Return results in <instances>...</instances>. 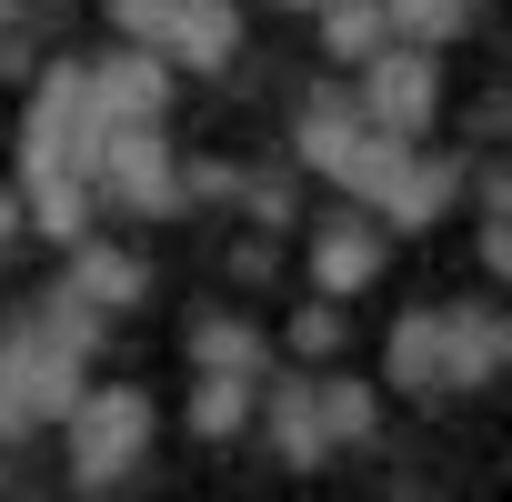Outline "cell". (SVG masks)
<instances>
[{
  "label": "cell",
  "instance_id": "cell-9",
  "mask_svg": "<svg viewBox=\"0 0 512 502\" xmlns=\"http://www.w3.org/2000/svg\"><path fill=\"white\" fill-rule=\"evenodd\" d=\"M502 352H512V332H502V312H492V302L442 312V382H452V392L492 382V372H502Z\"/></svg>",
  "mask_w": 512,
  "mask_h": 502
},
{
  "label": "cell",
  "instance_id": "cell-1",
  "mask_svg": "<svg viewBox=\"0 0 512 502\" xmlns=\"http://www.w3.org/2000/svg\"><path fill=\"white\" fill-rule=\"evenodd\" d=\"M91 322L71 292H51V312H31L11 342H0V392H11V422H61L81 402V362H91Z\"/></svg>",
  "mask_w": 512,
  "mask_h": 502
},
{
  "label": "cell",
  "instance_id": "cell-12",
  "mask_svg": "<svg viewBox=\"0 0 512 502\" xmlns=\"http://www.w3.org/2000/svg\"><path fill=\"white\" fill-rule=\"evenodd\" d=\"M272 442H282V462H292V472H312V462L332 452V432H322V402H312V382H272Z\"/></svg>",
  "mask_w": 512,
  "mask_h": 502
},
{
  "label": "cell",
  "instance_id": "cell-6",
  "mask_svg": "<svg viewBox=\"0 0 512 502\" xmlns=\"http://www.w3.org/2000/svg\"><path fill=\"white\" fill-rule=\"evenodd\" d=\"M161 111H171V61L151 41L91 61V121H161Z\"/></svg>",
  "mask_w": 512,
  "mask_h": 502
},
{
  "label": "cell",
  "instance_id": "cell-4",
  "mask_svg": "<svg viewBox=\"0 0 512 502\" xmlns=\"http://www.w3.org/2000/svg\"><path fill=\"white\" fill-rule=\"evenodd\" d=\"M372 131H392V141H422L432 131V111H442V61L422 51V41H382L372 61H362V101H352Z\"/></svg>",
  "mask_w": 512,
  "mask_h": 502
},
{
  "label": "cell",
  "instance_id": "cell-20",
  "mask_svg": "<svg viewBox=\"0 0 512 502\" xmlns=\"http://www.w3.org/2000/svg\"><path fill=\"white\" fill-rule=\"evenodd\" d=\"M161 11H171V0H111V21H121L131 41H151V31H161Z\"/></svg>",
  "mask_w": 512,
  "mask_h": 502
},
{
  "label": "cell",
  "instance_id": "cell-11",
  "mask_svg": "<svg viewBox=\"0 0 512 502\" xmlns=\"http://www.w3.org/2000/svg\"><path fill=\"white\" fill-rule=\"evenodd\" d=\"M392 392H412V402H432V392H452L442 382V312H402L392 322Z\"/></svg>",
  "mask_w": 512,
  "mask_h": 502
},
{
  "label": "cell",
  "instance_id": "cell-18",
  "mask_svg": "<svg viewBox=\"0 0 512 502\" xmlns=\"http://www.w3.org/2000/svg\"><path fill=\"white\" fill-rule=\"evenodd\" d=\"M241 412H251V382L241 372H201V392H191V432H241Z\"/></svg>",
  "mask_w": 512,
  "mask_h": 502
},
{
  "label": "cell",
  "instance_id": "cell-23",
  "mask_svg": "<svg viewBox=\"0 0 512 502\" xmlns=\"http://www.w3.org/2000/svg\"><path fill=\"white\" fill-rule=\"evenodd\" d=\"M0 432H21V422H11V392H0Z\"/></svg>",
  "mask_w": 512,
  "mask_h": 502
},
{
  "label": "cell",
  "instance_id": "cell-5",
  "mask_svg": "<svg viewBox=\"0 0 512 502\" xmlns=\"http://www.w3.org/2000/svg\"><path fill=\"white\" fill-rule=\"evenodd\" d=\"M81 151H91V71H51L21 111V181L81 171Z\"/></svg>",
  "mask_w": 512,
  "mask_h": 502
},
{
  "label": "cell",
  "instance_id": "cell-14",
  "mask_svg": "<svg viewBox=\"0 0 512 502\" xmlns=\"http://www.w3.org/2000/svg\"><path fill=\"white\" fill-rule=\"evenodd\" d=\"M272 362V342L262 332H251V322H191V372H262Z\"/></svg>",
  "mask_w": 512,
  "mask_h": 502
},
{
  "label": "cell",
  "instance_id": "cell-2",
  "mask_svg": "<svg viewBox=\"0 0 512 502\" xmlns=\"http://www.w3.org/2000/svg\"><path fill=\"white\" fill-rule=\"evenodd\" d=\"M81 171H91V191H101V201H121V211H171V191H181L161 121H91Z\"/></svg>",
  "mask_w": 512,
  "mask_h": 502
},
{
  "label": "cell",
  "instance_id": "cell-15",
  "mask_svg": "<svg viewBox=\"0 0 512 502\" xmlns=\"http://www.w3.org/2000/svg\"><path fill=\"white\" fill-rule=\"evenodd\" d=\"M322 41H332V61H372L392 41V21H382V0H322Z\"/></svg>",
  "mask_w": 512,
  "mask_h": 502
},
{
  "label": "cell",
  "instance_id": "cell-10",
  "mask_svg": "<svg viewBox=\"0 0 512 502\" xmlns=\"http://www.w3.org/2000/svg\"><path fill=\"white\" fill-rule=\"evenodd\" d=\"M312 272H322L332 302L362 292V282L382 272V221H372V211H332V231H322V251H312Z\"/></svg>",
  "mask_w": 512,
  "mask_h": 502
},
{
  "label": "cell",
  "instance_id": "cell-3",
  "mask_svg": "<svg viewBox=\"0 0 512 502\" xmlns=\"http://www.w3.org/2000/svg\"><path fill=\"white\" fill-rule=\"evenodd\" d=\"M61 422H71V482H91V492L121 482V472L151 452V402H141L131 382H101V392L81 382V402H71Z\"/></svg>",
  "mask_w": 512,
  "mask_h": 502
},
{
  "label": "cell",
  "instance_id": "cell-22",
  "mask_svg": "<svg viewBox=\"0 0 512 502\" xmlns=\"http://www.w3.org/2000/svg\"><path fill=\"white\" fill-rule=\"evenodd\" d=\"M0 231H21V201H11V191H0Z\"/></svg>",
  "mask_w": 512,
  "mask_h": 502
},
{
  "label": "cell",
  "instance_id": "cell-17",
  "mask_svg": "<svg viewBox=\"0 0 512 502\" xmlns=\"http://www.w3.org/2000/svg\"><path fill=\"white\" fill-rule=\"evenodd\" d=\"M382 21H392V41H422V51H442V41L472 21V0H382Z\"/></svg>",
  "mask_w": 512,
  "mask_h": 502
},
{
  "label": "cell",
  "instance_id": "cell-16",
  "mask_svg": "<svg viewBox=\"0 0 512 502\" xmlns=\"http://www.w3.org/2000/svg\"><path fill=\"white\" fill-rule=\"evenodd\" d=\"M71 302H81V312H121V302H141V262H121V251H81Z\"/></svg>",
  "mask_w": 512,
  "mask_h": 502
},
{
  "label": "cell",
  "instance_id": "cell-25",
  "mask_svg": "<svg viewBox=\"0 0 512 502\" xmlns=\"http://www.w3.org/2000/svg\"><path fill=\"white\" fill-rule=\"evenodd\" d=\"M302 11H322V0H302Z\"/></svg>",
  "mask_w": 512,
  "mask_h": 502
},
{
  "label": "cell",
  "instance_id": "cell-8",
  "mask_svg": "<svg viewBox=\"0 0 512 502\" xmlns=\"http://www.w3.org/2000/svg\"><path fill=\"white\" fill-rule=\"evenodd\" d=\"M151 41H161L171 61H191V71H221V61L241 51V11H231V0H171Z\"/></svg>",
  "mask_w": 512,
  "mask_h": 502
},
{
  "label": "cell",
  "instance_id": "cell-19",
  "mask_svg": "<svg viewBox=\"0 0 512 502\" xmlns=\"http://www.w3.org/2000/svg\"><path fill=\"white\" fill-rule=\"evenodd\" d=\"M312 402H322V432H332V442H362V432H372V392H362V382H322Z\"/></svg>",
  "mask_w": 512,
  "mask_h": 502
},
{
  "label": "cell",
  "instance_id": "cell-24",
  "mask_svg": "<svg viewBox=\"0 0 512 502\" xmlns=\"http://www.w3.org/2000/svg\"><path fill=\"white\" fill-rule=\"evenodd\" d=\"M0 21H11V0H0Z\"/></svg>",
  "mask_w": 512,
  "mask_h": 502
},
{
  "label": "cell",
  "instance_id": "cell-7",
  "mask_svg": "<svg viewBox=\"0 0 512 502\" xmlns=\"http://www.w3.org/2000/svg\"><path fill=\"white\" fill-rule=\"evenodd\" d=\"M452 181H462V171H452V161H422V141H412V151L392 161V181H382L362 211H372L382 231H432V221L452 211Z\"/></svg>",
  "mask_w": 512,
  "mask_h": 502
},
{
  "label": "cell",
  "instance_id": "cell-13",
  "mask_svg": "<svg viewBox=\"0 0 512 502\" xmlns=\"http://www.w3.org/2000/svg\"><path fill=\"white\" fill-rule=\"evenodd\" d=\"M91 171H51V181H31V231L41 241H81L91 231Z\"/></svg>",
  "mask_w": 512,
  "mask_h": 502
},
{
  "label": "cell",
  "instance_id": "cell-21",
  "mask_svg": "<svg viewBox=\"0 0 512 502\" xmlns=\"http://www.w3.org/2000/svg\"><path fill=\"white\" fill-rule=\"evenodd\" d=\"M292 342H302V352H332V342H342V312H302Z\"/></svg>",
  "mask_w": 512,
  "mask_h": 502
}]
</instances>
